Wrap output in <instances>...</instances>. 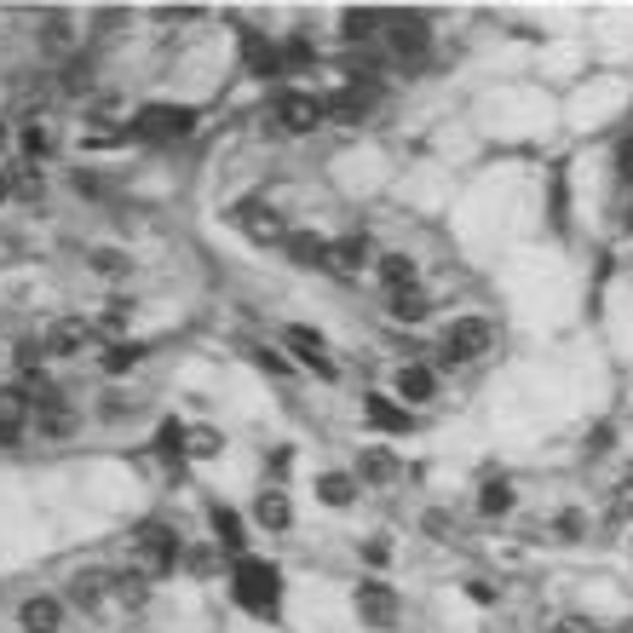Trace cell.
Listing matches in <instances>:
<instances>
[{"label":"cell","instance_id":"obj_27","mask_svg":"<svg viewBox=\"0 0 633 633\" xmlns=\"http://www.w3.org/2000/svg\"><path fill=\"white\" fill-rule=\"evenodd\" d=\"M323 104H329V116H334V121H363V116H369V93H357V87H352V93L323 98Z\"/></svg>","mask_w":633,"mask_h":633},{"label":"cell","instance_id":"obj_12","mask_svg":"<svg viewBox=\"0 0 633 633\" xmlns=\"http://www.w3.org/2000/svg\"><path fill=\"white\" fill-rule=\"evenodd\" d=\"M18 622H24V633H58L64 628V605H58L52 593H35V599H24Z\"/></svg>","mask_w":633,"mask_h":633},{"label":"cell","instance_id":"obj_41","mask_svg":"<svg viewBox=\"0 0 633 633\" xmlns=\"http://www.w3.org/2000/svg\"><path fill=\"white\" fill-rule=\"evenodd\" d=\"M259 369H271V375H288V357H282V352H259Z\"/></svg>","mask_w":633,"mask_h":633},{"label":"cell","instance_id":"obj_35","mask_svg":"<svg viewBox=\"0 0 633 633\" xmlns=\"http://www.w3.org/2000/svg\"><path fill=\"white\" fill-rule=\"evenodd\" d=\"M547 633H605L593 616H582V610H564V616H553L547 622Z\"/></svg>","mask_w":633,"mask_h":633},{"label":"cell","instance_id":"obj_13","mask_svg":"<svg viewBox=\"0 0 633 633\" xmlns=\"http://www.w3.org/2000/svg\"><path fill=\"white\" fill-rule=\"evenodd\" d=\"M375 277L386 282V294H403V288H415L421 265H415L409 254H380V259H375Z\"/></svg>","mask_w":633,"mask_h":633},{"label":"cell","instance_id":"obj_2","mask_svg":"<svg viewBox=\"0 0 633 633\" xmlns=\"http://www.w3.org/2000/svg\"><path fill=\"white\" fill-rule=\"evenodd\" d=\"M127 553H133V570H139V576H167V570L179 564V536H173L167 524H139Z\"/></svg>","mask_w":633,"mask_h":633},{"label":"cell","instance_id":"obj_6","mask_svg":"<svg viewBox=\"0 0 633 633\" xmlns=\"http://www.w3.org/2000/svg\"><path fill=\"white\" fill-rule=\"evenodd\" d=\"M47 352L52 357H87L98 352V323H87V317H58L47 329Z\"/></svg>","mask_w":633,"mask_h":633},{"label":"cell","instance_id":"obj_3","mask_svg":"<svg viewBox=\"0 0 633 633\" xmlns=\"http://www.w3.org/2000/svg\"><path fill=\"white\" fill-rule=\"evenodd\" d=\"M495 346V329L484 323V317H455L444 334V357L449 363H478V357Z\"/></svg>","mask_w":633,"mask_h":633},{"label":"cell","instance_id":"obj_38","mask_svg":"<svg viewBox=\"0 0 633 633\" xmlns=\"http://www.w3.org/2000/svg\"><path fill=\"white\" fill-rule=\"evenodd\" d=\"M179 559H185L196 576H208V570H213V553H208V547H196V553H179Z\"/></svg>","mask_w":633,"mask_h":633},{"label":"cell","instance_id":"obj_25","mask_svg":"<svg viewBox=\"0 0 633 633\" xmlns=\"http://www.w3.org/2000/svg\"><path fill=\"white\" fill-rule=\"evenodd\" d=\"M478 513H484V518L513 513V484H507V478H490V484L478 490Z\"/></svg>","mask_w":633,"mask_h":633},{"label":"cell","instance_id":"obj_19","mask_svg":"<svg viewBox=\"0 0 633 633\" xmlns=\"http://www.w3.org/2000/svg\"><path fill=\"white\" fill-rule=\"evenodd\" d=\"M317 501H323V507H352L357 478L352 472H323V478H317Z\"/></svg>","mask_w":633,"mask_h":633},{"label":"cell","instance_id":"obj_44","mask_svg":"<svg viewBox=\"0 0 633 633\" xmlns=\"http://www.w3.org/2000/svg\"><path fill=\"white\" fill-rule=\"evenodd\" d=\"M6 196H12V179H6V173H0V202H6Z\"/></svg>","mask_w":633,"mask_h":633},{"label":"cell","instance_id":"obj_16","mask_svg":"<svg viewBox=\"0 0 633 633\" xmlns=\"http://www.w3.org/2000/svg\"><path fill=\"white\" fill-rule=\"evenodd\" d=\"M438 392V375L426 369V363H403L398 369V398H409V403H426Z\"/></svg>","mask_w":633,"mask_h":633},{"label":"cell","instance_id":"obj_46","mask_svg":"<svg viewBox=\"0 0 633 633\" xmlns=\"http://www.w3.org/2000/svg\"><path fill=\"white\" fill-rule=\"evenodd\" d=\"M6 139H12V133H6V121H0V150H6Z\"/></svg>","mask_w":633,"mask_h":633},{"label":"cell","instance_id":"obj_4","mask_svg":"<svg viewBox=\"0 0 633 633\" xmlns=\"http://www.w3.org/2000/svg\"><path fill=\"white\" fill-rule=\"evenodd\" d=\"M190 127H196V110H190V104H150V110H139V121H133V139H185Z\"/></svg>","mask_w":633,"mask_h":633},{"label":"cell","instance_id":"obj_5","mask_svg":"<svg viewBox=\"0 0 633 633\" xmlns=\"http://www.w3.org/2000/svg\"><path fill=\"white\" fill-rule=\"evenodd\" d=\"M352 605H357V616H363V628H380V633L398 628V593L386 582H357Z\"/></svg>","mask_w":633,"mask_h":633},{"label":"cell","instance_id":"obj_33","mask_svg":"<svg viewBox=\"0 0 633 633\" xmlns=\"http://www.w3.org/2000/svg\"><path fill=\"white\" fill-rule=\"evenodd\" d=\"M185 455H196V461H208V455H219V432H213V426H190Z\"/></svg>","mask_w":633,"mask_h":633},{"label":"cell","instance_id":"obj_10","mask_svg":"<svg viewBox=\"0 0 633 633\" xmlns=\"http://www.w3.org/2000/svg\"><path fill=\"white\" fill-rule=\"evenodd\" d=\"M242 231L254 236L259 248H271V242H288V225H282V213H271V208H259V202H242V208L231 213Z\"/></svg>","mask_w":633,"mask_h":633},{"label":"cell","instance_id":"obj_39","mask_svg":"<svg viewBox=\"0 0 633 633\" xmlns=\"http://www.w3.org/2000/svg\"><path fill=\"white\" fill-rule=\"evenodd\" d=\"M559 530H564V541H576L587 524H582V513H559Z\"/></svg>","mask_w":633,"mask_h":633},{"label":"cell","instance_id":"obj_18","mask_svg":"<svg viewBox=\"0 0 633 633\" xmlns=\"http://www.w3.org/2000/svg\"><path fill=\"white\" fill-rule=\"evenodd\" d=\"M282 248H288V259H294V265H329V242H323L317 231H288V242H282Z\"/></svg>","mask_w":633,"mask_h":633},{"label":"cell","instance_id":"obj_26","mask_svg":"<svg viewBox=\"0 0 633 633\" xmlns=\"http://www.w3.org/2000/svg\"><path fill=\"white\" fill-rule=\"evenodd\" d=\"M386 311H392L398 323H421L426 311H432V300H426L421 288H403V294H392V300H386Z\"/></svg>","mask_w":633,"mask_h":633},{"label":"cell","instance_id":"obj_24","mask_svg":"<svg viewBox=\"0 0 633 633\" xmlns=\"http://www.w3.org/2000/svg\"><path fill=\"white\" fill-rule=\"evenodd\" d=\"M392 47H398L403 58H409V52H426V18H409V12L392 18Z\"/></svg>","mask_w":633,"mask_h":633},{"label":"cell","instance_id":"obj_7","mask_svg":"<svg viewBox=\"0 0 633 633\" xmlns=\"http://www.w3.org/2000/svg\"><path fill=\"white\" fill-rule=\"evenodd\" d=\"M277 121L288 133H317L329 121V104L317 93H277Z\"/></svg>","mask_w":633,"mask_h":633},{"label":"cell","instance_id":"obj_8","mask_svg":"<svg viewBox=\"0 0 633 633\" xmlns=\"http://www.w3.org/2000/svg\"><path fill=\"white\" fill-rule=\"evenodd\" d=\"M282 346H288V352L300 357V363L311 369V375H323V380H334V375H340V369L329 363V346H323V334H317V329L294 323V329H282Z\"/></svg>","mask_w":633,"mask_h":633},{"label":"cell","instance_id":"obj_20","mask_svg":"<svg viewBox=\"0 0 633 633\" xmlns=\"http://www.w3.org/2000/svg\"><path fill=\"white\" fill-rule=\"evenodd\" d=\"M208 518H213V536H219V547H231L236 559H242V541H248V536H242V518H236L225 501H213Z\"/></svg>","mask_w":633,"mask_h":633},{"label":"cell","instance_id":"obj_45","mask_svg":"<svg viewBox=\"0 0 633 633\" xmlns=\"http://www.w3.org/2000/svg\"><path fill=\"white\" fill-rule=\"evenodd\" d=\"M610 633H633V616H628V622H616V628H610Z\"/></svg>","mask_w":633,"mask_h":633},{"label":"cell","instance_id":"obj_17","mask_svg":"<svg viewBox=\"0 0 633 633\" xmlns=\"http://www.w3.org/2000/svg\"><path fill=\"white\" fill-rule=\"evenodd\" d=\"M363 421L380 426V432H409V426H415V421H409V409H398V403L380 398V392H375L369 403H363Z\"/></svg>","mask_w":633,"mask_h":633},{"label":"cell","instance_id":"obj_40","mask_svg":"<svg viewBox=\"0 0 633 633\" xmlns=\"http://www.w3.org/2000/svg\"><path fill=\"white\" fill-rule=\"evenodd\" d=\"M467 593L478 599V605H495V599H501V593H495V582H467Z\"/></svg>","mask_w":633,"mask_h":633},{"label":"cell","instance_id":"obj_9","mask_svg":"<svg viewBox=\"0 0 633 633\" xmlns=\"http://www.w3.org/2000/svg\"><path fill=\"white\" fill-rule=\"evenodd\" d=\"M35 426V398L24 386H0V444H18Z\"/></svg>","mask_w":633,"mask_h":633},{"label":"cell","instance_id":"obj_22","mask_svg":"<svg viewBox=\"0 0 633 633\" xmlns=\"http://www.w3.org/2000/svg\"><path fill=\"white\" fill-rule=\"evenodd\" d=\"M18 144H24V162H41V156L58 150V133H52V121H29L24 133H18Z\"/></svg>","mask_w":633,"mask_h":633},{"label":"cell","instance_id":"obj_32","mask_svg":"<svg viewBox=\"0 0 633 633\" xmlns=\"http://www.w3.org/2000/svg\"><path fill=\"white\" fill-rule=\"evenodd\" d=\"M93 271L116 282V277H127V271H133V259L121 254V248H93Z\"/></svg>","mask_w":633,"mask_h":633},{"label":"cell","instance_id":"obj_30","mask_svg":"<svg viewBox=\"0 0 633 633\" xmlns=\"http://www.w3.org/2000/svg\"><path fill=\"white\" fill-rule=\"evenodd\" d=\"M139 357H144V346H133V340H116V346L98 357V363H104V375H127V369H133Z\"/></svg>","mask_w":633,"mask_h":633},{"label":"cell","instance_id":"obj_21","mask_svg":"<svg viewBox=\"0 0 633 633\" xmlns=\"http://www.w3.org/2000/svg\"><path fill=\"white\" fill-rule=\"evenodd\" d=\"M254 518L265 524V530H288V524H294V507H288V495L282 490H265L254 501Z\"/></svg>","mask_w":633,"mask_h":633},{"label":"cell","instance_id":"obj_29","mask_svg":"<svg viewBox=\"0 0 633 633\" xmlns=\"http://www.w3.org/2000/svg\"><path fill=\"white\" fill-rule=\"evenodd\" d=\"M110 593H116V599H121L127 610H139L144 599H150V576H139V570H127V576H116V587H110Z\"/></svg>","mask_w":633,"mask_h":633},{"label":"cell","instance_id":"obj_37","mask_svg":"<svg viewBox=\"0 0 633 633\" xmlns=\"http://www.w3.org/2000/svg\"><path fill=\"white\" fill-rule=\"evenodd\" d=\"M375 24H380V12H346V35H352V41L375 35Z\"/></svg>","mask_w":633,"mask_h":633},{"label":"cell","instance_id":"obj_1","mask_svg":"<svg viewBox=\"0 0 633 633\" xmlns=\"http://www.w3.org/2000/svg\"><path fill=\"white\" fill-rule=\"evenodd\" d=\"M231 593H236V605H248L254 616H277V599H282V576H277V564H265V559H236L231 570Z\"/></svg>","mask_w":633,"mask_h":633},{"label":"cell","instance_id":"obj_42","mask_svg":"<svg viewBox=\"0 0 633 633\" xmlns=\"http://www.w3.org/2000/svg\"><path fill=\"white\" fill-rule=\"evenodd\" d=\"M421 524H426V530H432V536H438V541H444V536H449V513H426V518H421Z\"/></svg>","mask_w":633,"mask_h":633},{"label":"cell","instance_id":"obj_47","mask_svg":"<svg viewBox=\"0 0 633 633\" xmlns=\"http://www.w3.org/2000/svg\"><path fill=\"white\" fill-rule=\"evenodd\" d=\"M628 225H633V219H628Z\"/></svg>","mask_w":633,"mask_h":633},{"label":"cell","instance_id":"obj_36","mask_svg":"<svg viewBox=\"0 0 633 633\" xmlns=\"http://www.w3.org/2000/svg\"><path fill=\"white\" fill-rule=\"evenodd\" d=\"M248 64H254L259 75H277V70H282L277 47H265V41H259V35H248Z\"/></svg>","mask_w":633,"mask_h":633},{"label":"cell","instance_id":"obj_28","mask_svg":"<svg viewBox=\"0 0 633 633\" xmlns=\"http://www.w3.org/2000/svg\"><path fill=\"white\" fill-rule=\"evenodd\" d=\"M605 518H610V524H633V472H628V478H622V484H610Z\"/></svg>","mask_w":633,"mask_h":633},{"label":"cell","instance_id":"obj_11","mask_svg":"<svg viewBox=\"0 0 633 633\" xmlns=\"http://www.w3.org/2000/svg\"><path fill=\"white\" fill-rule=\"evenodd\" d=\"M35 432L41 438H70L75 432V409L64 403V392H47V398L35 403Z\"/></svg>","mask_w":633,"mask_h":633},{"label":"cell","instance_id":"obj_34","mask_svg":"<svg viewBox=\"0 0 633 633\" xmlns=\"http://www.w3.org/2000/svg\"><path fill=\"white\" fill-rule=\"evenodd\" d=\"M185 438H190V432L179 421H162V432H156V449H162L167 461H179V455H185Z\"/></svg>","mask_w":633,"mask_h":633},{"label":"cell","instance_id":"obj_15","mask_svg":"<svg viewBox=\"0 0 633 633\" xmlns=\"http://www.w3.org/2000/svg\"><path fill=\"white\" fill-rule=\"evenodd\" d=\"M329 265L334 271H363V265H375L369 236H340V242H329Z\"/></svg>","mask_w":633,"mask_h":633},{"label":"cell","instance_id":"obj_23","mask_svg":"<svg viewBox=\"0 0 633 633\" xmlns=\"http://www.w3.org/2000/svg\"><path fill=\"white\" fill-rule=\"evenodd\" d=\"M110 587H116V576H104V570H81V576H75V587H70V599H75V605L93 610L98 599L110 593Z\"/></svg>","mask_w":633,"mask_h":633},{"label":"cell","instance_id":"obj_14","mask_svg":"<svg viewBox=\"0 0 633 633\" xmlns=\"http://www.w3.org/2000/svg\"><path fill=\"white\" fill-rule=\"evenodd\" d=\"M398 455L392 449H380V444H369L363 449V461H357V484H392L398 478Z\"/></svg>","mask_w":633,"mask_h":633},{"label":"cell","instance_id":"obj_31","mask_svg":"<svg viewBox=\"0 0 633 633\" xmlns=\"http://www.w3.org/2000/svg\"><path fill=\"white\" fill-rule=\"evenodd\" d=\"M12 190H18L24 202H41V190H47V179H41V167H35V162L12 167Z\"/></svg>","mask_w":633,"mask_h":633},{"label":"cell","instance_id":"obj_43","mask_svg":"<svg viewBox=\"0 0 633 633\" xmlns=\"http://www.w3.org/2000/svg\"><path fill=\"white\" fill-rule=\"evenodd\" d=\"M386 553H392L386 541H369V547H363V559H369V564H386Z\"/></svg>","mask_w":633,"mask_h":633}]
</instances>
